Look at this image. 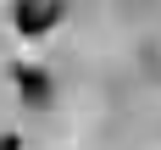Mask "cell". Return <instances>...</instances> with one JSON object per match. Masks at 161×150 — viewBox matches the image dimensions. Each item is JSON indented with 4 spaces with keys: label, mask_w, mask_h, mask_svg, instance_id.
<instances>
[{
    "label": "cell",
    "mask_w": 161,
    "mask_h": 150,
    "mask_svg": "<svg viewBox=\"0 0 161 150\" xmlns=\"http://www.w3.org/2000/svg\"><path fill=\"white\" fill-rule=\"evenodd\" d=\"M61 22H67V6H17L11 11V28L22 33V39H39V33L61 28Z\"/></svg>",
    "instance_id": "obj_1"
}]
</instances>
